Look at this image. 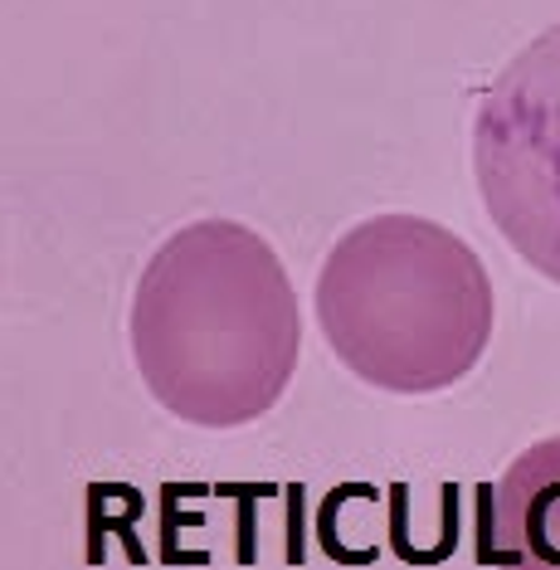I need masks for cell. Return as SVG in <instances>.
Wrapping results in <instances>:
<instances>
[{"instance_id":"cell-1","label":"cell","mask_w":560,"mask_h":570,"mask_svg":"<svg viewBox=\"0 0 560 570\" xmlns=\"http://www.w3.org/2000/svg\"><path fill=\"white\" fill-rule=\"evenodd\" d=\"M303 352V313L264 235L234 219L176 229L132 297L137 371L176 420L234 430L268 414Z\"/></svg>"},{"instance_id":"cell-2","label":"cell","mask_w":560,"mask_h":570,"mask_svg":"<svg viewBox=\"0 0 560 570\" xmlns=\"http://www.w3.org/2000/svg\"><path fill=\"white\" fill-rule=\"evenodd\" d=\"M317 322L366 385L434 395L483 361L492 283L453 229L420 215H375L346 229L322 264Z\"/></svg>"},{"instance_id":"cell-3","label":"cell","mask_w":560,"mask_h":570,"mask_svg":"<svg viewBox=\"0 0 560 570\" xmlns=\"http://www.w3.org/2000/svg\"><path fill=\"white\" fill-rule=\"evenodd\" d=\"M473 171L502 239L560 283V24L537 35L488 88Z\"/></svg>"},{"instance_id":"cell-4","label":"cell","mask_w":560,"mask_h":570,"mask_svg":"<svg viewBox=\"0 0 560 570\" xmlns=\"http://www.w3.org/2000/svg\"><path fill=\"white\" fill-rule=\"evenodd\" d=\"M478 551L498 570H560V434L531 444L488 488Z\"/></svg>"}]
</instances>
